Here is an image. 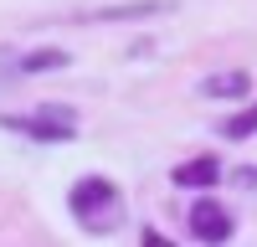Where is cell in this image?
Wrapping results in <instances>:
<instances>
[{
  "mask_svg": "<svg viewBox=\"0 0 257 247\" xmlns=\"http://www.w3.org/2000/svg\"><path fill=\"white\" fill-rule=\"evenodd\" d=\"M201 98H226V103H237V98H247L252 93V72H242V67H231V72H211V77H201V88H196Z\"/></svg>",
  "mask_w": 257,
  "mask_h": 247,
  "instance_id": "4",
  "label": "cell"
},
{
  "mask_svg": "<svg viewBox=\"0 0 257 247\" xmlns=\"http://www.w3.org/2000/svg\"><path fill=\"white\" fill-rule=\"evenodd\" d=\"M67 206H72V216L88 226V232H113L118 216H123V196H118V185L103 180V175H82V180L72 185Z\"/></svg>",
  "mask_w": 257,
  "mask_h": 247,
  "instance_id": "1",
  "label": "cell"
},
{
  "mask_svg": "<svg viewBox=\"0 0 257 247\" xmlns=\"http://www.w3.org/2000/svg\"><path fill=\"white\" fill-rule=\"evenodd\" d=\"M175 11V0H144V6H113V11H88V16H72V21H139V16H165Z\"/></svg>",
  "mask_w": 257,
  "mask_h": 247,
  "instance_id": "6",
  "label": "cell"
},
{
  "mask_svg": "<svg viewBox=\"0 0 257 247\" xmlns=\"http://www.w3.org/2000/svg\"><path fill=\"white\" fill-rule=\"evenodd\" d=\"M0 124H6V129H16V134H26V139L62 144V139H72L77 113H72V108H57V103H47V108H36V113H6Z\"/></svg>",
  "mask_w": 257,
  "mask_h": 247,
  "instance_id": "2",
  "label": "cell"
},
{
  "mask_svg": "<svg viewBox=\"0 0 257 247\" xmlns=\"http://www.w3.org/2000/svg\"><path fill=\"white\" fill-rule=\"evenodd\" d=\"M221 134H226V139H252V134H257V103H252V108H242V113H231Z\"/></svg>",
  "mask_w": 257,
  "mask_h": 247,
  "instance_id": "8",
  "label": "cell"
},
{
  "mask_svg": "<svg viewBox=\"0 0 257 247\" xmlns=\"http://www.w3.org/2000/svg\"><path fill=\"white\" fill-rule=\"evenodd\" d=\"M185 221H190V237H201V242H226L231 237V216H226L221 201H196Z\"/></svg>",
  "mask_w": 257,
  "mask_h": 247,
  "instance_id": "3",
  "label": "cell"
},
{
  "mask_svg": "<svg viewBox=\"0 0 257 247\" xmlns=\"http://www.w3.org/2000/svg\"><path fill=\"white\" fill-rule=\"evenodd\" d=\"M180 185V191H211V185L221 180V165H216V155H196V160H185V165H175V175H170Z\"/></svg>",
  "mask_w": 257,
  "mask_h": 247,
  "instance_id": "5",
  "label": "cell"
},
{
  "mask_svg": "<svg viewBox=\"0 0 257 247\" xmlns=\"http://www.w3.org/2000/svg\"><path fill=\"white\" fill-rule=\"evenodd\" d=\"M67 67V52H31V57H21L16 62V72L21 77H36V72H62Z\"/></svg>",
  "mask_w": 257,
  "mask_h": 247,
  "instance_id": "7",
  "label": "cell"
}]
</instances>
